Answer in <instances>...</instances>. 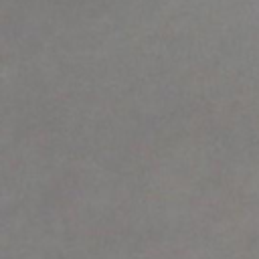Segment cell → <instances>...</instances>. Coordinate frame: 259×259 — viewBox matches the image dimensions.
I'll use <instances>...</instances> for the list:
<instances>
[]
</instances>
